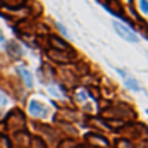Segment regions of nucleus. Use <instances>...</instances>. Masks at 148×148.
<instances>
[{"label": "nucleus", "mask_w": 148, "mask_h": 148, "mask_svg": "<svg viewBox=\"0 0 148 148\" xmlns=\"http://www.w3.org/2000/svg\"><path fill=\"white\" fill-rule=\"evenodd\" d=\"M47 57L55 62V64H71L76 57V52H62V50H55V48H48L47 50Z\"/></svg>", "instance_id": "1"}, {"label": "nucleus", "mask_w": 148, "mask_h": 148, "mask_svg": "<svg viewBox=\"0 0 148 148\" xmlns=\"http://www.w3.org/2000/svg\"><path fill=\"white\" fill-rule=\"evenodd\" d=\"M112 26H114L115 33L122 38V40L131 41V43H138V41H140V36H138V35H136V33H134L129 26H127V24L119 23V21H114V23H112Z\"/></svg>", "instance_id": "2"}, {"label": "nucleus", "mask_w": 148, "mask_h": 148, "mask_svg": "<svg viewBox=\"0 0 148 148\" xmlns=\"http://www.w3.org/2000/svg\"><path fill=\"white\" fill-rule=\"evenodd\" d=\"M5 122H7V126H9L10 129L23 127V126H24V115H23V112L19 110V109H14V110H10L7 114Z\"/></svg>", "instance_id": "3"}, {"label": "nucleus", "mask_w": 148, "mask_h": 148, "mask_svg": "<svg viewBox=\"0 0 148 148\" xmlns=\"http://www.w3.org/2000/svg\"><path fill=\"white\" fill-rule=\"evenodd\" d=\"M109 12H110L112 16H115V17H122V19H126L124 17V9H122V5H121V2L119 0H98Z\"/></svg>", "instance_id": "4"}, {"label": "nucleus", "mask_w": 148, "mask_h": 148, "mask_svg": "<svg viewBox=\"0 0 148 148\" xmlns=\"http://www.w3.org/2000/svg\"><path fill=\"white\" fill-rule=\"evenodd\" d=\"M28 112H29L33 117H40V119H43V117H47L48 109H47L43 103H40L38 100H29V103H28Z\"/></svg>", "instance_id": "5"}, {"label": "nucleus", "mask_w": 148, "mask_h": 148, "mask_svg": "<svg viewBox=\"0 0 148 148\" xmlns=\"http://www.w3.org/2000/svg\"><path fill=\"white\" fill-rule=\"evenodd\" d=\"M48 43H50V48H55V50H62V52H71V45L66 41V40H60L59 36H48Z\"/></svg>", "instance_id": "6"}, {"label": "nucleus", "mask_w": 148, "mask_h": 148, "mask_svg": "<svg viewBox=\"0 0 148 148\" xmlns=\"http://www.w3.org/2000/svg\"><path fill=\"white\" fill-rule=\"evenodd\" d=\"M5 48H7V53H9L12 59H21V57H23V48L19 47L17 41H9V43L5 45Z\"/></svg>", "instance_id": "7"}, {"label": "nucleus", "mask_w": 148, "mask_h": 148, "mask_svg": "<svg viewBox=\"0 0 148 148\" xmlns=\"http://www.w3.org/2000/svg\"><path fill=\"white\" fill-rule=\"evenodd\" d=\"M17 74H19L21 79L24 81L26 88H33V76H31V73H29L24 66H19V67H17Z\"/></svg>", "instance_id": "8"}, {"label": "nucleus", "mask_w": 148, "mask_h": 148, "mask_svg": "<svg viewBox=\"0 0 148 148\" xmlns=\"http://www.w3.org/2000/svg\"><path fill=\"white\" fill-rule=\"evenodd\" d=\"M124 84H126V86H127L131 91H140V90H141L140 83H138V81H136L133 76H127V74L124 76Z\"/></svg>", "instance_id": "9"}, {"label": "nucleus", "mask_w": 148, "mask_h": 148, "mask_svg": "<svg viewBox=\"0 0 148 148\" xmlns=\"http://www.w3.org/2000/svg\"><path fill=\"white\" fill-rule=\"evenodd\" d=\"M48 91H50L53 97H57V98H64V91H62V88H60L59 84H50V86H48Z\"/></svg>", "instance_id": "10"}, {"label": "nucleus", "mask_w": 148, "mask_h": 148, "mask_svg": "<svg viewBox=\"0 0 148 148\" xmlns=\"http://www.w3.org/2000/svg\"><path fill=\"white\" fill-rule=\"evenodd\" d=\"M90 140H95L97 143H100V145H103L105 148H109V141L103 136H100V134H90Z\"/></svg>", "instance_id": "11"}, {"label": "nucleus", "mask_w": 148, "mask_h": 148, "mask_svg": "<svg viewBox=\"0 0 148 148\" xmlns=\"http://www.w3.org/2000/svg\"><path fill=\"white\" fill-rule=\"evenodd\" d=\"M115 147L117 148H134V145H133L131 141H127V140H119V141L115 143Z\"/></svg>", "instance_id": "12"}, {"label": "nucleus", "mask_w": 148, "mask_h": 148, "mask_svg": "<svg viewBox=\"0 0 148 148\" xmlns=\"http://www.w3.org/2000/svg\"><path fill=\"white\" fill-rule=\"evenodd\" d=\"M5 2H7V5H9V7H12V9H19L26 0H5Z\"/></svg>", "instance_id": "13"}, {"label": "nucleus", "mask_w": 148, "mask_h": 148, "mask_svg": "<svg viewBox=\"0 0 148 148\" xmlns=\"http://www.w3.org/2000/svg\"><path fill=\"white\" fill-rule=\"evenodd\" d=\"M138 7L143 14H148V0H140L138 2Z\"/></svg>", "instance_id": "14"}, {"label": "nucleus", "mask_w": 148, "mask_h": 148, "mask_svg": "<svg viewBox=\"0 0 148 148\" xmlns=\"http://www.w3.org/2000/svg\"><path fill=\"white\" fill-rule=\"evenodd\" d=\"M57 29H59V31H60V33H62V35H64V36H66V38L69 36V33H67V29H66V28H64V26H62L60 23L57 24Z\"/></svg>", "instance_id": "15"}, {"label": "nucleus", "mask_w": 148, "mask_h": 148, "mask_svg": "<svg viewBox=\"0 0 148 148\" xmlns=\"http://www.w3.org/2000/svg\"><path fill=\"white\" fill-rule=\"evenodd\" d=\"M7 102H9V100H7V97H5V95L0 91V105H5Z\"/></svg>", "instance_id": "16"}, {"label": "nucleus", "mask_w": 148, "mask_h": 148, "mask_svg": "<svg viewBox=\"0 0 148 148\" xmlns=\"http://www.w3.org/2000/svg\"><path fill=\"white\" fill-rule=\"evenodd\" d=\"M0 41H5V40H3V36H2V33H0Z\"/></svg>", "instance_id": "17"}]
</instances>
